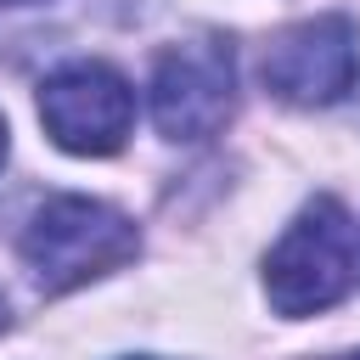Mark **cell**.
<instances>
[{
  "label": "cell",
  "instance_id": "6da1fadb",
  "mask_svg": "<svg viewBox=\"0 0 360 360\" xmlns=\"http://www.w3.org/2000/svg\"><path fill=\"white\" fill-rule=\"evenodd\" d=\"M22 264L39 292H73L141 253V231L129 214L96 197H51L22 225Z\"/></svg>",
  "mask_w": 360,
  "mask_h": 360
},
{
  "label": "cell",
  "instance_id": "7a4b0ae2",
  "mask_svg": "<svg viewBox=\"0 0 360 360\" xmlns=\"http://www.w3.org/2000/svg\"><path fill=\"white\" fill-rule=\"evenodd\" d=\"M354 287V225L338 197H315L292 214L264 259V298L276 315L304 321L332 309Z\"/></svg>",
  "mask_w": 360,
  "mask_h": 360
},
{
  "label": "cell",
  "instance_id": "3957f363",
  "mask_svg": "<svg viewBox=\"0 0 360 360\" xmlns=\"http://www.w3.org/2000/svg\"><path fill=\"white\" fill-rule=\"evenodd\" d=\"M39 124L45 135L73 158H107L129 141L135 124V90L107 62H62L39 84Z\"/></svg>",
  "mask_w": 360,
  "mask_h": 360
},
{
  "label": "cell",
  "instance_id": "277c9868",
  "mask_svg": "<svg viewBox=\"0 0 360 360\" xmlns=\"http://www.w3.org/2000/svg\"><path fill=\"white\" fill-rule=\"evenodd\" d=\"M152 124L163 141H208L236 107V56L225 39L169 45L152 68Z\"/></svg>",
  "mask_w": 360,
  "mask_h": 360
},
{
  "label": "cell",
  "instance_id": "5b68a950",
  "mask_svg": "<svg viewBox=\"0 0 360 360\" xmlns=\"http://www.w3.org/2000/svg\"><path fill=\"white\" fill-rule=\"evenodd\" d=\"M360 79V28L338 11L292 22L264 51V90L287 107H332Z\"/></svg>",
  "mask_w": 360,
  "mask_h": 360
},
{
  "label": "cell",
  "instance_id": "8992f818",
  "mask_svg": "<svg viewBox=\"0 0 360 360\" xmlns=\"http://www.w3.org/2000/svg\"><path fill=\"white\" fill-rule=\"evenodd\" d=\"M0 163H6V118H0Z\"/></svg>",
  "mask_w": 360,
  "mask_h": 360
},
{
  "label": "cell",
  "instance_id": "52a82bcc",
  "mask_svg": "<svg viewBox=\"0 0 360 360\" xmlns=\"http://www.w3.org/2000/svg\"><path fill=\"white\" fill-rule=\"evenodd\" d=\"M0 6H34V0H0Z\"/></svg>",
  "mask_w": 360,
  "mask_h": 360
},
{
  "label": "cell",
  "instance_id": "ba28073f",
  "mask_svg": "<svg viewBox=\"0 0 360 360\" xmlns=\"http://www.w3.org/2000/svg\"><path fill=\"white\" fill-rule=\"evenodd\" d=\"M141 360H146V354H141Z\"/></svg>",
  "mask_w": 360,
  "mask_h": 360
}]
</instances>
